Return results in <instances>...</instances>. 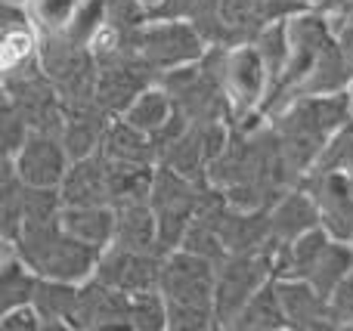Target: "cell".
I'll return each instance as SVG.
<instances>
[{"instance_id":"f1b7e54d","label":"cell","mask_w":353,"mask_h":331,"mask_svg":"<svg viewBox=\"0 0 353 331\" xmlns=\"http://www.w3.org/2000/svg\"><path fill=\"white\" fill-rule=\"evenodd\" d=\"M0 130H3V158H12L31 134L25 115L6 96H3V111H0Z\"/></svg>"},{"instance_id":"7c38bea8","label":"cell","mask_w":353,"mask_h":331,"mask_svg":"<svg viewBox=\"0 0 353 331\" xmlns=\"http://www.w3.org/2000/svg\"><path fill=\"white\" fill-rule=\"evenodd\" d=\"M301 183L319 208V220L335 239L353 235V177L347 171H310Z\"/></svg>"},{"instance_id":"83f0119b","label":"cell","mask_w":353,"mask_h":331,"mask_svg":"<svg viewBox=\"0 0 353 331\" xmlns=\"http://www.w3.org/2000/svg\"><path fill=\"white\" fill-rule=\"evenodd\" d=\"M130 328L134 331H168V301L159 288L130 295Z\"/></svg>"},{"instance_id":"1f68e13d","label":"cell","mask_w":353,"mask_h":331,"mask_svg":"<svg viewBox=\"0 0 353 331\" xmlns=\"http://www.w3.org/2000/svg\"><path fill=\"white\" fill-rule=\"evenodd\" d=\"M329 16H332V25H335L338 50H341L344 62L353 68V12H329Z\"/></svg>"},{"instance_id":"6da1fadb","label":"cell","mask_w":353,"mask_h":331,"mask_svg":"<svg viewBox=\"0 0 353 331\" xmlns=\"http://www.w3.org/2000/svg\"><path fill=\"white\" fill-rule=\"evenodd\" d=\"M273 134L279 136V146L285 152L288 167L294 171L298 183L313 171L325 142L353 121L347 90L325 93V96H298L267 118Z\"/></svg>"},{"instance_id":"8fae6325","label":"cell","mask_w":353,"mask_h":331,"mask_svg":"<svg viewBox=\"0 0 353 331\" xmlns=\"http://www.w3.org/2000/svg\"><path fill=\"white\" fill-rule=\"evenodd\" d=\"M304 6L298 0H223L220 3V28L223 43H251L267 25L292 19Z\"/></svg>"},{"instance_id":"8992f818","label":"cell","mask_w":353,"mask_h":331,"mask_svg":"<svg viewBox=\"0 0 353 331\" xmlns=\"http://www.w3.org/2000/svg\"><path fill=\"white\" fill-rule=\"evenodd\" d=\"M270 87H273V78H270V68L263 62L261 50L254 47V41L226 47L223 90L232 109V124L263 115V103L270 96Z\"/></svg>"},{"instance_id":"277c9868","label":"cell","mask_w":353,"mask_h":331,"mask_svg":"<svg viewBox=\"0 0 353 331\" xmlns=\"http://www.w3.org/2000/svg\"><path fill=\"white\" fill-rule=\"evenodd\" d=\"M208 47L211 43L186 19H149L134 34V56L152 68L155 78L171 68L199 62Z\"/></svg>"},{"instance_id":"4fadbf2b","label":"cell","mask_w":353,"mask_h":331,"mask_svg":"<svg viewBox=\"0 0 353 331\" xmlns=\"http://www.w3.org/2000/svg\"><path fill=\"white\" fill-rule=\"evenodd\" d=\"M72 328L93 331V328H130V295L112 288L99 276L81 282L78 310H74Z\"/></svg>"},{"instance_id":"ffe728a7","label":"cell","mask_w":353,"mask_h":331,"mask_svg":"<svg viewBox=\"0 0 353 331\" xmlns=\"http://www.w3.org/2000/svg\"><path fill=\"white\" fill-rule=\"evenodd\" d=\"M112 245L130 248V251H161L159 220H155V211L149 204V198L146 202L118 204V226H115V242Z\"/></svg>"},{"instance_id":"4dcf8cb0","label":"cell","mask_w":353,"mask_h":331,"mask_svg":"<svg viewBox=\"0 0 353 331\" xmlns=\"http://www.w3.org/2000/svg\"><path fill=\"white\" fill-rule=\"evenodd\" d=\"M0 328L3 331H41L43 319L34 303H22V307H12L0 313Z\"/></svg>"},{"instance_id":"484cf974","label":"cell","mask_w":353,"mask_h":331,"mask_svg":"<svg viewBox=\"0 0 353 331\" xmlns=\"http://www.w3.org/2000/svg\"><path fill=\"white\" fill-rule=\"evenodd\" d=\"M25 214V183L19 180L10 158H3V177H0V235L3 245H12L22 233Z\"/></svg>"},{"instance_id":"74e56055","label":"cell","mask_w":353,"mask_h":331,"mask_svg":"<svg viewBox=\"0 0 353 331\" xmlns=\"http://www.w3.org/2000/svg\"><path fill=\"white\" fill-rule=\"evenodd\" d=\"M344 171H347L350 177H353V155H350V161H347V167H344Z\"/></svg>"},{"instance_id":"d590c367","label":"cell","mask_w":353,"mask_h":331,"mask_svg":"<svg viewBox=\"0 0 353 331\" xmlns=\"http://www.w3.org/2000/svg\"><path fill=\"white\" fill-rule=\"evenodd\" d=\"M347 103H350V115H353V78H350V84H347Z\"/></svg>"},{"instance_id":"e0dca14e","label":"cell","mask_w":353,"mask_h":331,"mask_svg":"<svg viewBox=\"0 0 353 331\" xmlns=\"http://www.w3.org/2000/svg\"><path fill=\"white\" fill-rule=\"evenodd\" d=\"M62 226L84 245L105 251L115 242L118 208L115 204H65L62 208Z\"/></svg>"},{"instance_id":"cb8c5ba5","label":"cell","mask_w":353,"mask_h":331,"mask_svg":"<svg viewBox=\"0 0 353 331\" xmlns=\"http://www.w3.org/2000/svg\"><path fill=\"white\" fill-rule=\"evenodd\" d=\"M350 273H353V245L347 239H335L332 235L323 245L319 257L313 260L310 273H307V282L316 285L323 295H332Z\"/></svg>"},{"instance_id":"9a60e30c","label":"cell","mask_w":353,"mask_h":331,"mask_svg":"<svg viewBox=\"0 0 353 331\" xmlns=\"http://www.w3.org/2000/svg\"><path fill=\"white\" fill-rule=\"evenodd\" d=\"M316 226H323L319 208L304 183L285 189L270 204V235H273V248L288 245V242L301 239L304 233H310V229H316Z\"/></svg>"},{"instance_id":"5bb4252c","label":"cell","mask_w":353,"mask_h":331,"mask_svg":"<svg viewBox=\"0 0 353 331\" xmlns=\"http://www.w3.org/2000/svg\"><path fill=\"white\" fill-rule=\"evenodd\" d=\"M285 307L288 328L294 331H338L335 316H332L329 295L310 285L307 279H276Z\"/></svg>"},{"instance_id":"f546056e","label":"cell","mask_w":353,"mask_h":331,"mask_svg":"<svg viewBox=\"0 0 353 331\" xmlns=\"http://www.w3.org/2000/svg\"><path fill=\"white\" fill-rule=\"evenodd\" d=\"M329 303L338 331H353V273L329 295Z\"/></svg>"},{"instance_id":"5b68a950","label":"cell","mask_w":353,"mask_h":331,"mask_svg":"<svg viewBox=\"0 0 353 331\" xmlns=\"http://www.w3.org/2000/svg\"><path fill=\"white\" fill-rule=\"evenodd\" d=\"M276 279L273 273V251H232L217 264V288H214V303H217L220 328H232L242 307Z\"/></svg>"},{"instance_id":"9c48e42d","label":"cell","mask_w":353,"mask_h":331,"mask_svg":"<svg viewBox=\"0 0 353 331\" xmlns=\"http://www.w3.org/2000/svg\"><path fill=\"white\" fill-rule=\"evenodd\" d=\"M161 251H130L121 245H109L97 260V273L103 282L124 295H140V291H155L161 282Z\"/></svg>"},{"instance_id":"ac0fdd59","label":"cell","mask_w":353,"mask_h":331,"mask_svg":"<svg viewBox=\"0 0 353 331\" xmlns=\"http://www.w3.org/2000/svg\"><path fill=\"white\" fill-rule=\"evenodd\" d=\"M99 152H103L105 161H112V164H159L152 134L134 127V124L124 121V118H112Z\"/></svg>"},{"instance_id":"4316f807","label":"cell","mask_w":353,"mask_h":331,"mask_svg":"<svg viewBox=\"0 0 353 331\" xmlns=\"http://www.w3.org/2000/svg\"><path fill=\"white\" fill-rule=\"evenodd\" d=\"M28 16L43 34H59L74 25L81 12L78 0H28Z\"/></svg>"},{"instance_id":"d4e9b609","label":"cell","mask_w":353,"mask_h":331,"mask_svg":"<svg viewBox=\"0 0 353 331\" xmlns=\"http://www.w3.org/2000/svg\"><path fill=\"white\" fill-rule=\"evenodd\" d=\"M176 115V105L171 99V93L165 90V87L155 81V84H149L146 90L140 93V96L130 103V109L124 111V121H130L134 127L146 130V134H155V130H161L168 121Z\"/></svg>"},{"instance_id":"e575fe53","label":"cell","mask_w":353,"mask_h":331,"mask_svg":"<svg viewBox=\"0 0 353 331\" xmlns=\"http://www.w3.org/2000/svg\"><path fill=\"white\" fill-rule=\"evenodd\" d=\"M298 3L304 6V10H319V6H325L329 0H298Z\"/></svg>"},{"instance_id":"d6a6232c","label":"cell","mask_w":353,"mask_h":331,"mask_svg":"<svg viewBox=\"0 0 353 331\" xmlns=\"http://www.w3.org/2000/svg\"><path fill=\"white\" fill-rule=\"evenodd\" d=\"M199 6H201V0H161L149 12V19H186V22H192Z\"/></svg>"},{"instance_id":"7402d4cb","label":"cell","mask_w":353,"mask_h":331,"mask_svg":"<svg viewBox=\"0 0 353 331\" xmlns=\"http://www.w3.org/2000/svg\"><path fill=\"white\" fill-rule=\"evenodd\" d=\"M236 331H285V307H282V295H279V282L270 279L254 297L242 307V313L232 322Z\"/></svg>"},{"instance_id":"d6986e66","label":"cell","mask_w":353,"mask_h":331,"mask_svg":"<svg viewBox=\"0 0 353 331\" xmlns=\"http://www.w3.org/2000/svg\"><path fill=\"white\" fill-rule=\"evenodd\" d=\"M112 124V115H105L99 105H84V109L65 111V127H62V142H65L68 155L74 158H87L103 149L105 130Z\"/></svg>"},{"instance_id":"f35d334b","label":"cell","mask_w":353,"mask_h":331,"mask_svg":"<svg viewBox=\"0 0 353 331\" xmlns=\"http://www.w3.org/2000/svg\"><path fill=\"white\" fill-rule=\"evenodd\" d=\"M350 245H353V235H350Z\"/></svg>"},{"instance_id":"836d02e7","label":"cell","mask_w":353,"mask_h":331,"mask_svg":"<svg viewBox=\"0 0 353 331\" xmlns=\"http://www.w3.org/2000/svg\"><path fill=\"white\" fill-rule=\"evenodd\" d=\"M323 10H329V12H353V0H329Z\"/></svg>"},{"instance_id":"30bf717a","label":"cell","mask_w":353,"mask_h":331,"mask_svg":"<svg viewBox=\"0 0 353 331\" xmlns=\"http://www.w3.org/2000/svg\"><path fill=\"white\" fill-rule=\"evenodd\" d=\"M155 81H159L155 72L143 59H137L134 53L124 56V59L105 62V65H99L97 74V105L105 115L121 118L130 109V103Z\"/></svg>"},{"instance_id":"44dd1931","label":"cell","mask_w":353,"mask_h":331,"mask_svg":"<svg viewBox=\"0 0 353 331\" xmlns=\"http://www.w3.org/2000/svg\"><path fill=\"white\" fill-rule=\"evenodd\" d=\"M78 295H81V282H62V279L41 276L31 303H34L37 313H41L43 328H53V331L72 328L74 310H78Z\"/></svg>"},{"instance_id":"2e32d148","label":"cell","mask_w":353,"mask_h":331,"mask_svg":"<svg viewBox=\"0 0 353 331\" xmlns=\"http://www.w3.org/2000/svg\"><path fill=\"white\" fill-rule=\"evenodd\" d=\"M59 195L65 204H112V171L103 152L74 158L59 183Z\"/></svg>"},{"instance_id":"8d00e7d4","label":"cell","mask_w":353,"mask_h":331,"mask_svg":"<svg viewBox=\"0 0 353 331\" xmlns=\"http://www.w3.org/2000/svg\"><path fill=\"white\" fill-rule=\"evenodd\" d=\"M143 3H146V6H149V12H152V10H155V6H159V3H161V0H143Z\"/></svg>"},{"instance_id":"603a6c76","label":"cell","mask_w":353,"mask_h":331,"mask_svg":"<svg viewBox=\"0 0 353 331\" xmlns=\"http://www.w3.org/2000/svg\"><path fill=\"white\" fill-rule=\"evenodd\" d=\"M37 282H41V276L19 257L16 248L6 245L3 264H0V313L34 301Z\"/></svg>"},{"instance_id":"7a4b0ae2","label":"cell","mask_w":353,"mask_h":331,"mask_svg":"<svg viewBox=\"0 0 353 331\" xmlns=\"http://www.w3.org/2000/svg\"><path fill=\"white\" fill-rule=\"evenodd\" d=\"M10 248L43 279H62V282H84L97 273V260L103 251L84 245L74 239L65 226L62 217L56 220H37L25 223L19 239Z\"/></svg>"},{"instance_id":"3957f363","label":"cell","mask_w":353,"mask_h":331,"mask_svg":"<svg viewBox=\"0 0 353 331\" xmlns=\"http://www.w3.org/2000/svg\"><path fill=\"white\" fill-rule=\"evenodd\" d=\"M205 192L208 183L189 180L165 164L155 167L149 204H152L155 220H159V245L165 254L183 245V235L192 226L195 214H199L201 202H205Z\"/></svg>"},{"instance_id":"52a82bcc","label":"cell","mask_w":353,"mask_h":331,"mask_svg":"<svg viewBox=\"0 0 353 331\" xmlns=\"http://www.w3.org/2000/svg\"><path fill=\"white\" fill-rule=\"evenodd\" d=\"M214 288H217L214 260L186 251V248H174L165 254L159 291L168 303H214Z\"/></svg>"},{"instance_id":"ba28073f","label":"cell","mask_w":353,"mask_h":331,"mask_svg":"<svg viewBox=\"0 0 353 331\" xmlns=\"http://www.w3.org/2000/svg\"><path fill=\"white\" fill-rule=\"evenodd\" d=\"M10 161L16 167L19 180L25 186H37V189H59V183L72 167V155H68L62 136L37 134V130H31L28 140L22 142V149Z\"/></svg>"}]
</instances>
